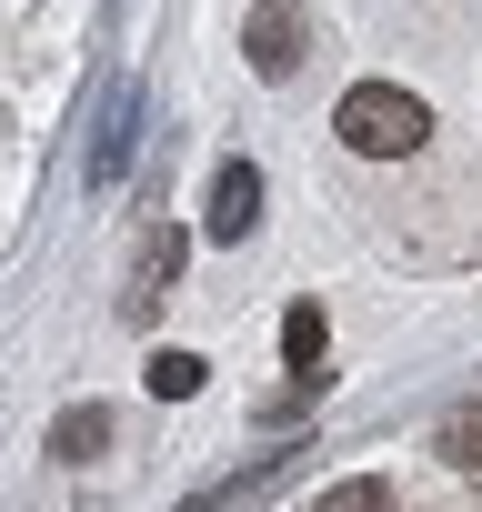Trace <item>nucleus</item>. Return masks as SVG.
Masks as SVG:
<instances>
[{
    "label": "nucleus",
    "instance_id": "obj_3",
    "mask_svg": "<svg viewBox=\"0 0 482 512\" xmlns=\"http://www.w3.org/2000/svg\"><path fill=\"white\" fill-rule=\"evenodd\" d=\"M252 221H262V171L252 161H221L211 171V241H241Z\"/></svg>",
    "mask_w": 482,
    "mask_h": 512
},
{
    "label": "nucleus",
    "instance_id": "obj_6",
    "mask_svg": "<svg viewBox=\"0 0 482 512\" xmlns=\"http://www.w3.org/2000/svg\"><path fill=\"white\" fill-rule=\"evenodd\" d=\"M141 382H151L161 402H191V392L211 382V362H201V352H151V372H141Z\"/></svg>",
    "mask_w": 482,
    "mask_h": 512
},
{
    "label": "nucleus",
    "instance_id": "obj_1",
    "mask_svg": "<svg viewBox=\"0 0 482 512\" xmlns=\"http://www.w3.org/2000/svg\"><path fill=\"white\" fill-rule=\"evenodd\" d=\"M332 131H342L362 161H402V151H422L432 111H422L402 81H352V91H342V111H332Z\"/></svg>",
    "mask_w": 482,
    "mask_h": 512
},
{
    "label": "nucleus",
    "instance_id": "obj_8",
    "mask_svg": "<svg viewBox=\"0 0 482 512\" xmlns=\"http://www.w3.org/2000/svg\"><path fill=\"white\" fill-rule=\"evenodd\" d=\"M171 272H181V231H151V241H141V292H131V312H151V292H161Z\"/></svg>",
    "mask_w": 482,
    "mask_h": 512
},
{
    "label": "nucleus",
    "instance_id": "obj_4",
    "mask_svg": "<svg viewBox=\"0 0 482 512\" xmlns=\"http://www.w3.org/2000/svg\"><path fill=\"white\" fill-rule=\"evenodd\" d=\"M322 352H332V332H322V302H292V312H282V362H292V382H302V392L322 382Z\"/></svg>",
    "mask_w": 482,
    "mask_h": 512
},
{
    "label": "nucleus",
    "instance_id": "obj_5",
    "mask_svg": "<svg viewBox=\"0 0 482 512\" xmlns=\"http://www.w3.org/2000/svg\"><path fill=\"white\" fill-rule=\"evenodd\" d=\"M101 442H111V412H101V402H81V412L51 422V452H61V462H91Z\"/></svg>",
    "mask_w": 482,
    "mask_h": 512
},
{
    "label": "nucleus",
    "instance_id": "obj_7",
    "mask_svg": "<svg viewBox=\"0 0 482 512\" xmlns=\"http://www.w3.org/2000/svg\"><path fill=\"white\" fill-rule=\"evenodd\" d=\"M442 462H452V472H482V392L442 422Z\"/></svg>",
    "mask_w": 482,
    "mask_h": 512
},
{
    "label": "nucleus",
    "instance_id": "obj_9",
    "mask_svg": "<svg viewBox=\"0 0 482 512\" xmlns=\"http://www.w3.org/2000/svg\"><path fill=\"white\" fill-rule=\"evenodd\" d=\"M322 512H392V482H372V472H362V482H332Z\"/></svg>",
    "mask_w": 482,
    "mask_h": 512
},
{
    "label": "nucleus",
    "instance_id": "obj_2",
    "mask_svg": "<svg viewBox=\"0 0 482 512\" xmlns=\"http://www.w3.org/2000/svg\"><path fill=\"white\" fill-rule=\"evenodd\" d=\"M302 41H312L302 0H262V11L241 21V51H252V71H262V81H292V71H302Z\"/></svg>",
    "mask_w": 482,
    "mask_h": 512
}]
</instances>
